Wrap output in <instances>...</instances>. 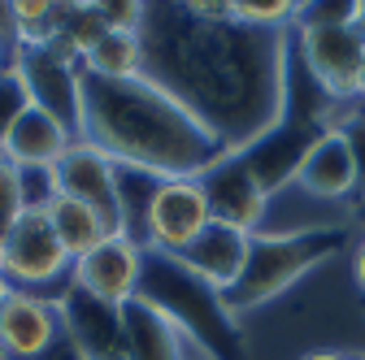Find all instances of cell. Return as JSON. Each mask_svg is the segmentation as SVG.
Returning a JSON list of instances; mask_svg holds the SVG:
<instances>
[{
  "label": "cell",
  "instance_id": "1",
  "mask_svg": "<svg viewBox=\"0 0 365 360\" xmlns=\"http://www.w3.org/2000/svg\"><path fill=\"white\" fill-rule=\"evenodd\" d=\"M140 39L144 78L187 109L222 152H244L279 126L292 31L200 18L192 5H148Z\"/></svg>",
  "mask_w": 365,
  "mask_h": 360
},
{
  "label": "cell",
  "instance_id": "2",
  "mask_svg": "<svg viewBox=\"0 0 365 360\" xmlns=\"http://www.w3.org/2000/svg\"><path fill=\"white\" fill-rule=\"evenodd\" d=\"M78 139L101 148L113 165L148 169L157 178H200L222 161V144L148 78H96L83 70Z\"/></svg>",
  "mask_w": 365,
  "mask_h": 360
},
{
  "label": "cell",
  "instance_id": "3",
  "mask_svg": "<svg viewBox=\"0 0 365 360\" xmlns=\"http://www.w3.org/2000/svg\"><path fill=\"white\" fill-rule=\"evenodd\" d=\"M135 300L153 304L161 317H170L178 326V334L192 347H200L213 360H244V334H240V317H231L222 304V295L200 282L178 256H161V252H144V278Z\"/></svg>",
  "mask_w": 365,
  "mask_h": 360
},
{
  "label": "cell",
  "instance_id": "4",
  "mask_svg": "<svg viewBox=\"0 0 365 360\" xmlns=\"http://www.w3.org/2000/svg\"><path fill=\"white\" fill-rule=\"evenodd\" d=\"M348 231L344 226H317V231H261L248 243V260L240 269L235 287L222 291V304L231 317H244V312L279 300L287 287H296L309 269H317L322 260H331L335 252H344Z\"/></svg>",
  "mask_w": 365,
  "mask_h": 360
},
{
  "label": "cell",
  "instance_id": "5",
  "mask_svg": "<svg viewBox=\"0 0 365 360\" xmlns=\"http://www.w3.org/2000/svg\"><path fill=\"white\" fill-rule=\"evenodd\" d=\"M74 260L66 256V248L53 235V221L43 208H26L14 226L0 239V278L14 291H43L53 282H70Z\"/></svg>",
  "mask_w": 365,
  "mask_h": 360
},
{
  "label": "cell",
  "instance_id": "6",
  "mask_svg": "<svg viewBox=\"0 0 365 360\" xmlns=\"http://www.w3.org/2000/svg\"><path fill=\"white\" fill-rule=\"evenodd\" d=\"M296 57L309 78L339 105H352L361 92V65H365V39L356 22L348 26H292Z\"/></svg>",
  "mask_w": 365,
  "mask_h": 360
},
{
  "label": "cell",
  "instance_id": "7",
  "mask_svg": "<svg viewBox=\"0 0 365 360\" xmlns=\"http://www.w3.org/2000/svg\"><path fill=\"white\" fill-rule=\"evenodd\" d=\"M213 221L209 200L200 178H161L148 213H144V252H161V256H182Z\"/></svg>",
  "mask_w": 365,
  "mask_h": 360
},
{
  "label": "cell",
  "instance_id": "8",
  "mask_svg": "<svg viewBox=\"0 0 365 360\" xmlns=\"http://www.w3.org/2000/svg\"><path fill=\"white\" fill-rule=\"evenodd\" d=\"M14 65L26 83V96L35 109H43L48 117H57L74 139H78V126H83V96H78V83H83V65L57 57L48 43H18Z\"/></svg>",
  "mask_w": 365,
  "mask_h": 360
},
{
  "label": "cell",
  "instance_id": "9",
  "mask_svg": "<svg viewBox=\"0 0 365 360\" xmlns=\"http://www.w3.org/2000/svg\"><path fill=\"white\" fill-rule=\"evenodd\" d=\"M200 187H205L213 221H222V226H231V231H244V235H261L265 231L269 196L252 178V169L244 165L240 152H226L222 161H213L200 174Z\"/></svg>",
  "mask_w": 365,
  "mask_h": 360
},
{
  "label": "cell",
  "instance_id": "10",
  "mask_svg": "<svg viewBox=\"0 0 365 360\" xmlns=\"http://www.w3.org/2000/svg\"><path fill=\"white\" fill-rule=\"evenodd\" d=\"M57 308H61V330L78 347L83 360H126L122 308L87 295V291H78L70 282L57 291Z\"/></svg>",
  "mask_w": 365,
  "mask_h": 360
},
{
  "label": "cell",
  "instance_id": "11",
  "mask_svg": "<svg viewBox=\"0 0 365 360\" xmlns=\"http://www.w3.org/2000/svg\"><path fill=\"white\" fill-rule=\"evenodd\" d=\"M140 278H144V248L135 243V239H126V235L105 239L96 252H87L70 269V287L96 295V300H105L113 308H122V304L135 300Z\"/></svg>",
  "mask_w": 365,
  "mask_h": 360
},
{
  "label": "cell",
  "instance_id": "12",
  "mask_svg": "<svg viewBox=\"0 0 365 360\" xmlns=\"http://www.w3.org/2000/svg\"><path fill=\"white\" fill-rule=\"evenodd\" d=\"M61 308L57 295H35V291H14L0 304V347L9 360H39L57 339H61Z\"/></svg>",
  "mask_w": 365,
  "mask_h": 360
},
{
  "label": "cell",
  "instance_id": "13",
  "mask_svg": "<svg viewBox=\"0 0 365 360\" xmlns=\"http://www.w3.org/2000/svg\"><path fill=\"white\" fill-rule=\"evenodd\" d=\"M53 178H57V196H70V200H83L96 213H105L113 221V231L122 235V213H118V165L91 148L87 139H74L61 161L53 165Z\"/></svg>",
  "mask_w": 365,
  "mask_h": 360
},
{
  "label": "cell",
  "instance_id": "14",
  "mask_svg": "<svg viewBox=\"0 0 365 360\" xmlns=\"http://www.w3.org/2000/svg\"><path fill=\"white\" fill-rule=\"evenodd\" d=\"M292 187L300 196H309L313 204H352L356 200V169H352V152H348L339 130L322 134V139L309 148Z\"/></svg>",
  "mask_w": 365,
  "mask_h": 360
},
{
  "label": "cell",
  "instance_id": "15",
  "mask_svg": "<svg viewBox=\"0 0 365 360\" xmlns=\"http://www.w3.org/2000/svg\"><path fill=\"white\" fill-rule=\"evenodd\" d=\"M248 243H252V235L231 231V226H222V221H209L205 235H200L187 252H182L178 260L187 265L200 282H209V287L222 295L226 287H235L240 269H244V260H248Z\"/></svg>",
  "mask_w": 365,
  "mask_h": 360
},
{
  "label": "cell",
  "instance_id": "16",
  "mask_svg": "<svg viewBox=\"0 0 365 360\" xmlns=\"http://www.w3.org/2000/svg\"><path fill=\"white\" fill-rule=\"evenodd\" d=\"M74 144V134L57 122V117H48L43 109H26L18 122H14V130H9V139L0 144V157H9L18 169H53L57 161H61V152Z\"/></svg>",
  "mask_w": 365,
  "mask_h": 360
},
{
  "label": "cell",
  "instance_id": "17",
  "mask_svg": "<svg viewBox=\"0 0 365 360\" xmlns=\"http://www.w3.org/2000/svg\"><path fill=\"white\" fill-rule=\"evenodd\" d=\"M122 330H126V360H182L187 356V339L178 326L144 300L122 304Z\"/></svg>",
  "mask_w": 365,
  "mask_h": 360
},
{
  "label": "cell",
  "instance_id": "18",
  "mask_svg": "<svg viewBox=\"0 0 365 360\" xmlns=\"http://www.w3.org/2000/svg\"><path fill=\"white\" fill-rule=\"evenodd\" d=\"M43 213H48L53 235H57V243L66 248L70 260H83L87 252H96L105 239L118 235V231H113V221H109L105 213H96V208L83 204V200H70V196H57Z\"/></svg>",
  "mask_w": 365,
  "mask_h": 360
},
{
  "label": "cell",
  "instance_id": "19",
  "mask_svg": "<svg viewBox=\"0 0 365 360\" xmlns=\"http://www.w3.org/2000/svg\"><path fill=\"white\" fill-rule=\"evenodd\" d=\"M83 70L96 74V78H144V39L140 35H118L105 31V39L83 57Z\"/></svg>",
  "mask_w": 365,
  "mask_h": 360
},
{
  "label": "cell",
  "instance_id": "20",
  "mask_svg": "<svg viewBox=\"0 0 365 360\" xmlns=\"http://www.w3.org/2000/svg\"><path fill=\"white\" fill-rule=\"evenodd\" d=\"M231 18L257 31H292L300 5L296 0H231Z\"/></svg>",
  "mask_w": 365,
  "mask_h": 360
},
{
  "label": "cell",
  "instance_id": "21",
  "mask_svg": "<svg viewBox=\"0 0 365 360\" xmlns=\"http://www.w3.org/2000/svg\"><path fill=\"white\" fill-rule=\"evenodd\" d=\"M26 109H31V96H26V83H22V74H18V65H14V61L0 65V144L9 139L14 122H18Z\"/></svg>",
  "mask_w": 365,
  "mask_h": 360
},
{
  "label": "cell",
  "instance_id": "22",
  "mask_svg": "<svg viewBox=\"0 0 365 360\" xmlns=\"http://www.w3.org/2000/svg\"><path fill=\"white\" fill-rule=\"evenodd\" d=\"M26 213V200H22V174L9 157H0V239L14 221Z\"/></svg>",
  "mask_w": 365,
  "mask_h": 360
},
{
  "label": "cell",
  "instance_id": "23",
  "mask_svg": "<svg viewBox=\"0 0 365 360\" xmlns=\"http://www.w3.org/2000/svg\"><path fill=\"white\" fill-rule=\"evenodd\" d=\"M339 134H344V144H348V152H352V169H356V200H352V204H361V200H365V105H361V100H356L352 113L344 117Z\"/></svg>",
  "mask_w": 365,
  "mask_h": 360
},
{
  "label": "cell",
  "instance_id": "24",
  "mask_svg": "<svg viewBox=\"0 0 365 360\" xmlns=\"http://www.w3.org/2000/svg\"><path fill=\"white\" fill-rule=\"evenodd\" d=\"M101 18H105V31H118V35H140L144 26V9L140 0H105V5H96Z\"/></svg>",
  "mask_w": 365,
  "mask_h": 360
},
{
  "label": "cell",
  "instance_id": "25",
  "mask_svg": "<svg viewBox=\"0 0 365 360\" xmlns=\"http://www.w3.org/2000/svg\"><path fill=\"white\" fill-rule=\"evenodd\" d=\"M39 360H83V356H78V347H74V343H70V339L61 334V339H57V343H53L48 351H43Z\"/></svg>",
  "mask_w": 365,
  "mask_h": 360
},
{
  "label": "cell",
  "instance_id": "26",
  "mask_svg": "<svg viewBox=\"0 0 365 360\" xmlns=\"http://www.w3.org/2000/svg\"><path fill=\"white\" fill-rule=\"evenodd\" d=\"M352 278H356V287L365 291V235H361V243L352 248Z\"/></svg>",
  "mask_w": 365,
  "mask_h": 360
},
{
  "label": "cell",
  "instance_id": "27",
  "mask_svg": "<svg viewBox=\"0 0 365 360\" xmlns=\"http://www.w3.org/2000/svg\"><path fill=\"white\" fill-rule=\"evenodd\" d=\"M304 360H352V356H344V351H309Z\"/></svg>",
  "mask_w": 365,
  "mask_h": 360
},
{
  "label": "cell",
  "instance_id": "28",
  "mask_svg": "<svg viewBox=\"0 0 365 360\" xmlns=\"http://www.w3.org/2000/svg\"><path fill=\"white\" fill-rule=\"evenodd\" d=\"M356 31H361V39H365V0L356 5Z\"/></svg>",
  "mask_w": 365,
  "mask_h": 360
},
{
  "label": "cell",
  "instance_id": "29",
  "mask_svg": "<svg viewBox=\"0 0 365 360\" xmlns=\"http://www.w3.org/2000/svg\"><path fill=\"white\" fill-rule=\"evenodd\" d=\"M182 360H213V356H205L200 347H192V343H187V356H182Z\"/></svg>",
  "mask_w": 365,
  "mask_h": 360
},
{
  "label": "cell",
  "instance_id": "30",
  "mask_svg": "<svg viewBox=\"0 0 365 360\" xmlns=\"http://www.w3.org/2000/svg\"><path fill=\"white\" fill-rule=\"evenodd\" d=\"M356 100L365 105V65H361V92H356Z\"/></svg>",
  "mask_w": 365,
  "mask_h": 360
},
{
  "label": "cell",
  "instance_id": "31",
  "mask_svg": "<svg viewBox=\"0 0 365 360\" xmlns=\"http://www.w3.org/2000/svg\"><path fill=\"white\" fill-rule=\"evenodd\" d=\"M5 295H9V282H5V278H0V304H5Z\"/></svg>",
  "mask_w": 365,
  "mask_h": 360
},
{
  "label": "cell",
  "instance_id": "32",
  "mask_svg": "<svg viewBox=\"0 0 365 360\" xmlns=\"http://www.w3.org/2000/svg\"><path fill=\"white\" fill-rule=\"evenodd\" d=\"M352 208H356V217H365V200H361V204H352Z\"/></svg>",
  "mask_w": 365,
  "mask_h": 360
},
{
  "label": "cell",
  "instance_id": "33",
  "mask_svg": "<svg viewBox=\"0 0 365 360\" xmlns=\"http://www.w3.org/2000/svg\"><path fill=\"white\" fill-rule=\"evenodd\" d=\"M0 360H9V356H5V347H0Z\"/></svg>",
  "mask_w": 365,
  "mask_h": 360
},
{
  "label": "cell",
  "instance_id": "34",
  "mask_svg": "<svg viewBox=\"0 0 365 360\" xmlns=\"http://www.w3.org/2000/svg\"><path fill=\"white\" fill-rule=\"evenodd\" d=\"M352 360H365V356H352Z\"/></svg>",
  "mask_w": 365,
  "mask_h": 360
}]
</instances>
